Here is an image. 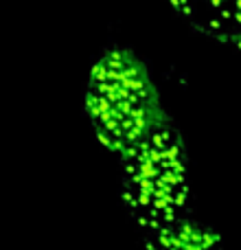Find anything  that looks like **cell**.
Wrapping results in <instances>:
<instances>
[{
  "instance_id": "cell-1",
  "label": "cell",
  "mask_w": 241,
  "mask_h": 250,
  "mask_svg": "<svg viewBox=\"0 0 241 250\" xmlns=\"http://www.w3.org/2000/svg\"><path fill=\"white\" fill-rule=\"evenodd\" d=\"M86 112L99 143L119 156L127 154L167 119L147 66L127 48H110L95 62Z\"/></svg>"
},
{
  "instance_id": "cell-2",
  "label": "cell",
  "mask_w": 241,
  "mask_h": 250,
  "mask_svg": "<svg viewBox=\"0 0 241 250\" xmlns=\"http://www.w3.org/2000/svg\"><path fill=\"white\" fill-rule=\"evenodd\" d=\"M123 158V202L141 229L156 230L189 215V156L182 134L160 121Z\"/></svg>"
},
{
  "instance_id": "cell-3",
  "label": "cell",
  "mask_w": 241,
  "mask_h": 250,
  "mask_svg": "<svg viewBox=\"0 0 241 250\" xmlns=\"http://www.w3.org/2000/svg\"><path fill=\"white\" fill-rule=\"evenodd\" d=\"M195 31L235 44L241 35V0H167Z\"/></svg>"
},
{
  "instance_id": "cell-4",
  "label": "cell",
  "mask_w": 241,
  "mask_h": 250,
  "mask_svg": "<svg viewBox=\"0 0 241 250\" xmlns=\"http://www.w3.org/2000/svg\"><path fill=\"white\" fill-rule=\"evenodd\" d=\"M145 250H226L213 229L184 215L167 226L149 230Z\"/></svg>"
},
{
  "instance_id": "cell-5",
  "label": "cell",
  "mask_w": 241,
  "mask_h": 250,
  "mask_svg": "<svg viewBox=\"0 0 241 250\" xmlns=\"http://www.w3.org/2000/svg\"><path fill=\"white\" fill-rule=\"evenodd\" d=\"M235 46H237V48H239V53H241V35H239L237 40H235Z\"/></svg>"
}]
</instances>
